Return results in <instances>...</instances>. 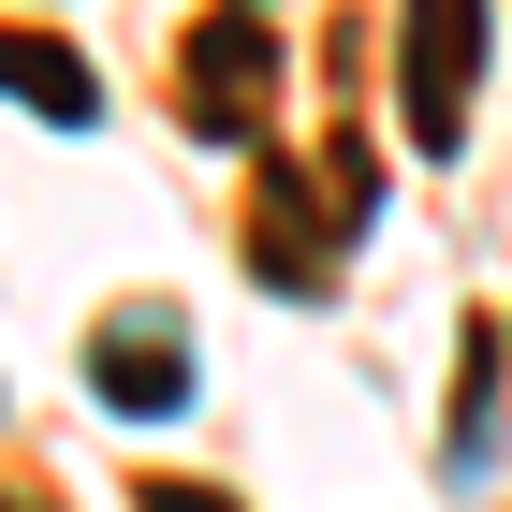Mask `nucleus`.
<instances>
[{
	"mask_svg": "<svg viewBox=\"0 0 512 512\" xmlns=\"http://www.w3.org/2000/svg\"><path fill=\"white\" fill-rule=\"evenodd\" d=\"M469 88H483V15H410V44H395V118H410V147H454Z\"/></svg>",
	"mask_w": 512,
	"mask_h": 512,
	"instance_id": "obj_1",
	"label": "nucleus"
},
{
	"mask_svg": "<svg viewBox=\"0 0 512 512\" xmlns=\"http://www.w3.org/2000/svg\"><path fill=\"white\" fill-rule=\"evenodd\" d=\"M176 74H191V118L249 147V132H264V88H278V30H264V15H205Z\"/></svg>",
	"mask_w": 512,
	"mask_h": 512,
	"instance_id": "obj_2",
	"label": "nucleus"
},
{
	"mask_svg": "<svg viewBox=\"0 0 512 512\" xmlns=\"http://www.w3.org/2000/svg\"><path fill=\"white\" fill-rule=\"evenodd\" d=\"M0 103H30V118L88 132V118H103V74H88L59 30H0Z\"/></svg>",
	"mask_w": 512,
	"mask_h": 512,
	"instance_id": "obj_3",
	"label": "nucleus"
},
{
	"mask_svg": "<svg viewBox=\"0 0 512 512\" xmlns=\"http://www.w3.org/2000/svg\"><path fill=\"white\" fill-rule=\"evenodd\" d=\"M88 381L118 395V410H176V395H191V366H176V322H161V308L103 322V337H88Z\"/></svg>",
	"mask_w": 512,
	"mask_h": 512,
	"instance_id": "obj_4",
	"label": "nucleus"
},
{
	"mask_svg": "<svg viewBox=\"0 0 512 512\" xmlns=\"http://www.w3.org/2000/svg\"><path fill=\"white\" fill-rule=\"evenodd\" d=\"M0 512H15V498H0Z\"/></svg>",
	"mask_w": 512,
	"mask_h": 512,
	"instance_id": "obj_5",
	"label": "nucleus"
}]
</instances>
